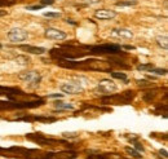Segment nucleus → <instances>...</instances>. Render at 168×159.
<instances>
[{"label":"nucleus","mask_w":168,"mask_h":159,"mask_svg":"<svg viewBox=\"0 0 168 159\" xmlns=\"http://www.w3.org/2000/svg\"><path fill=\"white\" fill-rule=\"evenodd\" d=\"M7 12H2V10H0V17H2V16H4Z\"/></svg>","instance_id":"nucleus-33"},{"label":"nucleus","mask_w":168,"mask_h":159,"mask_svg":"<svg viewBox=\"0 0 168 159\" xmlns=\"http://www.w3.org/2000/svg\"><path fill=\"white\" fill-rule=\"evenodd\" d=\"M154 66L151 65V63H141V65L137 66V70L139 71H150Z\"/></svg>","instance_id":"nucleus-19"},{"label":"nucleus","mask_w":168,"mask_h":159,"mask_svg":"<svg viewBox=\"0 0 168 159\" xmlns=\"http://www.w3.org/2000/svg\"><path fill=\"white\" fill-rule=\"evenodd\" d=\"M16 62L18 63V65H27V63L30 62V58L27 56H17Z\"/></svg>","instance_id":"nucleus-17"},{"label":"nucleus","mask_w":168,"mask_h":159,"mask_svg":"<svg viewBox=\"0 0 168 159\" xmlns=\"http://www.w3.org/2000/svg\"><path fill=\"white\" fill-rule=\"evenodd\" d=\"M124 48H125V49H128V50H129V49H134V47H132V45H125Z\"/></svg>","instance_id":"nucleus-31"},{"label":"nucleus","mask_w":168,"mask_h":159,"mask_svg":"<svg viewBox=\"0 0 168 159\" xmlns=\"http://www.w3.org/2000/svg\"><path fill=\"white\" fill-rule=\"evenodd\" d=\"M111 77H113V78H117V79H120V80H124L125 83H128V78H127V75H125V74H123V72L113 71V72H111Z\"/></svg>","instance_id":"nucleus-16"},{"label":"nucleus","mask_w":168,"mask_h":159,"mask_svg":"<svg viewBox=\"0 0 168 159\" xmlns=\"http://www.w3.org/2000/svg\"><path fill=\"white\" fill-rule=\"evenodd\" d=\"M22 50L27 52V53H31V55H44L47 52L45 48L43 47H34V45H21L19 47Z\"/></svg>","instance_id":"nucleus-12"},{"label":"nucleus","mask_w":168,"mask_h":159,"mask_svg":"<svg viewBox=\"0 0 168 159\" xmlns=\"http://www.w3.org/2000/svg\"><path fill=\"white\" fill-rule=\"evenodd\" d=\"M0 49H2V44H0Z\"/></svg>","instance_id":"nucleus-34"},{"label":"nucleus","mask_w":168,"mask_h":159,"mask_svg":"<svg viewBox=\"0 0 168 159\" xmlns=\"http://www.w3.org/2000/svg\"><path fill=\"white\" fill-rule=\"evenodd\" d=\"M62 136L65 137V139H78L79 137V133L78 132H64Z\"/></svg>","instance_id":"nucleus-20"},{"label":"nucleus","mask_w":168,"mask_h":159,"mask_svg":"<svg viewBox=\"0 0 168 159\" xmlns=\"http://www.w3.org/2000/svg\"><path fill=\"white\" fill-rule=\"evenodd\" d=\"M40 8H43V5H33V7H27L29 10H36V9H40Z\"/></svg>","instance_id":"nucleus-28"},{"label":"nucleus","mask_w":168,"mask_h":159,"mask_svg":"<svg viewBox=\"0 0 168 159\" xmlns=\"http://www.w3.org/2000/svg\"><path fill=\"white\" fill-rule=\"evenodd\" d=\"M125 151H127L131 156H133V158H136V159H140V158H142V155L137 151V150H134V149H132V147H129V146H127L125 147Z\"/></svg>","instance_id":"nucleus-15"},{"label":"nucleus","mask_w":168,"mask_h":159,"mask_svg":"<svg viewBox=\"0 0 168 159\" xmlns=\"http://www.w3.org/2000/svg\"><path fill=\"white\" fill-rule=\"evenodd\" d=\"M120 52L122 47L117 44H102L91 48V53H93V55H118Z\"/></svg>","instance_id":"nucleus-3"},{"label":"nucleus","mask_w":168,"mask_h":159,"mask_svg":"<svg viewBox=\"0 0 168 159\" xmlns=\"http://www.w3.org/2000/svg\"><path fill=\"white\" fill-rule=\"evenodd\" d=\"M87 65V69L91 70H100V71H110V63L106 61H101V60H91L83 62Z\"/></svg>","instance_id":"nucleus-8"},{"label":"nucleus","mask_w":168,"mask_h":159,"mask_svg":"<svg viewBox=\"0 0 168 159\" xmlns=\"http://www.w3.org/2000/svg\"><path fill=\"white\" fill-rule=\"evenodd\" d=\"M44 36L49 40H64L67 38V34L65 31L62 30H58V29H53V27H48L44 33Z\"/></svg>","instance_id":"nucleus-9"},{"label":"nucleus","mask_w":168,"mask_h":159,"mask_svg":"<svg viewBox=\"0 0 168 159\" xmlns=\"http://www.w3.org/2000/svg\"><path fill=\"white\" fill-rule=\"evenodd\" d=\"M97 89L101 93H103V94H111V93H114L115 91L118 89V87H117V84H115L113 80H110V79H102L98 83Z\"/></svg>","instance_id":"nucleus-6"},{"label":"nucleus","mask_w":168,"mask_h":159,"mask_svg":"<svg viewBox=\"0 0 168 159\" xmlns=\"http://www.w3.org/2000/svg\"><path fill=\"white\" fill-rule=\"evenodd\" d=\"M67 24H71V25H76L74 21H71V19H67Z\"/></svg>","instance_id":"nucleus-32"},{"label":"nucleus","mask_w":168,"mask_h":159,"mask_svg":"<svg viewBox=\"0 0 168 159\" xmlns=\"http://www.w3.org/2000/svg\"><path fill=\"white\" fill-rule=\"evenodd\" d=\"M111 36L131 40L133 38V33L128 29H114V30H111Z\"/></svg>","instance_id":"nucleus-11"},{"label":"nucleus","mask_w":168,"mask_h":159,"mask_svg":"<svg viewBox=\"0 0 168 159\" xmlns=\"http://www.w3.org/2000/svg\"><path fill=\"white\" fill-rule=\"evenodd\" d=\"M156 44H158L160 48H163L164 50H167L168 49V38H167V35L156 38Z\"/></svg>","instance_id":"nucleus-14"},{"label":"nucleus","mask_w":168,"mask_h":159,"mask_svg":"<svg viewBox=\"0 0 168 159\" xmlns=\"http://www.w3.org/2000/svg\"><path fill=\"white\" fill-rule=\"evenodd\" d=\"M137 4V0H127V2H118L117 7H131V5H136Z\"/></svg>","instance_id":"nucleus-18"},{"label":"nucleus","mask_w":168,"mask_h":159,"mask_svg":"<svg viewBox=\"0 0 168 159\" xmlns=\"http://www.w3.org/2000/svg\"><path fill=\"white\" fill-rule=\"evenodd\" d=\"M26 139L34 141L39 145H58V144H66L65 141H58V140H53V139H48L47 136H44L43 133H29L26 135Z\"/></svg>","instance_id":"nucleus-4"},{"label":"nucleus","mask_w":168,"mask_h":159,"mask_svg":"<svg viewBox=\"0 0 168 159\" xmlns=\"http://www.w3.org/2000/svg\"><path fill=\"white\" fill-rule=\"evenodd\" d=\"M55 3V0H41V5H52Z\"/></svg>","instance_id":"nucleus-25"},{"label":"nucleus","mask_w":168,"mask_h":159,"mask_svg":"<svg viewBox=\"0 0 168 159\" xmlns=\"http://www.w3.org/2000/svg\"><path fill=\"white\" fill-rule=\"evenodd\" d=\"M134 97V92L133 91H127L122 93L120 96L117 94V96H109V97H103L102 98V102L108 103V102H111L114 105H127L129 103Z\"/></svg>","instance_id":"nucleus-1"},{"label":"nucleus","mask_w":168,"mask_h":159,"mask_svg":"<svg viewBox=\"0 0 168 159\" xmlns=\"http://www.w3.org/2000/svg\"><path fill=\"white\" fill-rule=\"evenodd\" d=\"M159 154H160V158H162V156H163L164 159L168 158V153H167V150H164V149H160V150H159Z\"/></svg>","instance_id":"nucleus-26"},{"label":"nucleus","mask_w":168,"mask_h":159,"mask_svg":"<svg viewBox=\"0 0 168 159\" xmlns=\"http://www.w3.org/2000/svg\"><path fill=\"white\" fill-rule=\"evenodd\" d=\"M62 96H64V94H61V93H55V94H50V96H48V97H49V98H57V97L61 98Z\"/></svg>","instance_id":"nucleus-30"},{"label":"nucleus","mask_w":168,"mask_h":159,"mask_svg":"<svg viewBox=\"0 0 168 159\" xmlns=\"http://www.w3.org/2000/svg\"><path fill=\"white\" fill-rule=\"evenodd\" d=\"M150 71L153 74H156V75H167V70L165 69H155V67H153Z\"/></svg>","instance_id":"nucleus-21"},{"label":"nucleus","mask_w":168,"mask_h":159,"mask_svg":"<svg viewBox=\"0 0 168 159\" xmlns=\"http://www.w3.org/2000/svg\"><path fill=\"white\" fill-rule=\"evenodd\" d=\"M44 16L45 17H52V18H60L61 17V13H58V12H45L44 13Z\"/></svg>","instance_id":"nucleus-23"},{"label":"nucleus","mask_w":168,"mask_h":159,"mask_svg":"<svg viewBox=\"0 0 168 159\" xmlns=\"http://www.w3.org/2000/svg\"><path fill=\"white\" fill-rule=\"evenodd\" d=\"M81 2L87 3V4H97V3L101 2V0H81Z\"/></svg>","instance_id":"nucleus-27"},{"label":"nucleus","mask_w":168,"mask_h":159,"mask_svg":"<svg viewBox=\"0 0 168 159\" xmlns=\"http://www.w3.org/2000/svg\"><path fill=\"white\" fill-rule=\"evenodd\" d=\"M133 142H134V149L137 150V151H141V153H144V151H145V147L142 146V144H141V142H137V141H134V140H133Z\"/></svg>","instance_id":"nucleus-22"},{"label":"nucleus","mask_w":168,"mask_h":159,"mask_svg":"<svg viewBox=\"0 0 168 159\" xmlns=\"http://www.w3.org/2000/svg\"><path fill=\"white\" fill-rule=\"evenodd\" d=\"M29 38V33L24 29H12L8 33V39L12 41V43H21V41H25Z\"/></svg>","instance_id":"nucleus-5"},{"label":"nucleus","mask_w":168,"mask_h":159,"mask_svg":"<svg viewBox=\"0 0 168 159\" xmlns=\"http://www.w3.org/2000/svg\"><path fill=\"white\" fill-rule=\"evenodd\" d=\"M55 108H56L58 111H64V110H74V105H72V103H69V102H61V101H57V102H55Z\"/></svg>","instance_id":"nucleus-13"},{"label":"nucleus","mask_w":168,"mask_h":159,"mask_svg":"<svg viewBox=\"0 0 168 159\" xmlns=\"http://www.w3.org/2000/svg\"><path fill=\"white\" fill-rule=\"evenodd\" d=\"M137 83H139V86H141V87H150L151 86V83H149L148 80H139Z\"/></svg>","instance_id":"nucleus-24"},{"label":"nucleus","mask_w":168,"mask_h":159,"mask_svg":"<svg viewBox=\"0 0 168 159\" xmlns=\"http://www.w3.org/2000/svg\"><path fill=\"white\" fill-rule=\"evenodd\" d=\"M117 16V12L114 10H110V9H98L94 12V17L97 19H101V21H108V19H113Z\"/></svg>","instance_id":"nucleus-10"},{"label":"nucleus","mask_w":168,"mask_h":159,"mask_svg":"<svg viewBox=\"0 0 168 159\" xmlns=\"http://www.w3.org/2000/svg\"><path fill=\"white\" fill-rule=\"evenodd\" d=\"M18 78H19L21 80L26 82L27 86H29L30 88H36V87L39 86V83L41 82V75H40L38 71H33V70L19 72V74H18Z\"/></svg>","instance_id":"nucleus-2"},{"label":"nucleus","mask_w":168,"mask_h":159,"mask_svg":"<svg viewBox=\"0 0 168 159\" xmlns=\"http://www.w3.org/2000/svg\"><path fill=\"white\" fill-rule=\"evenodd\" d=\"M87 159H105V155H91Z\"/></svg>","instance_id":"nucleus-29"},{"label":"nucleus","mask_w":168,"mask_h":159,"mask_svg":"<svg viewBox=\"0 0 168 159\" xmlns=\"http://www.w3.org/2000/svg\"><path fill=\"white\" fill-rule=\"evenodd\" d=\"M61 91L66 93V94H79V93H83L84 88L80 86V84L75 83V82H67V83H64L61 84Z\"/></svg>","instance_id":"nucleus-7"}]
</instances>
